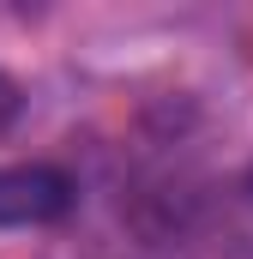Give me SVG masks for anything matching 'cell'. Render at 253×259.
I'll return each instance as SVG.
<instances>
[{"mask_svg": "<svg viewBox=\"0 0 253 259\" xmlns=\"http://www.w3.org/2000/svg\"><path fill=\"white\" fill-rule=\"evenodd\" d=\"M78 205L61 163H0V229H49Z\"/></svg>", "mask_w": 253, "mask_h": 259, "instance_id": "cell-1", "label": "cell"}, {"mask_svg": "<svg viewBox=\"0 0 253 259\" xmlns=\"http://www.w3.org/2000/svg\"><path fill=\"white\" fill-rule=\"evenodd\" d=\"M18 115H24V84H18L12 72H0V133L12 127Z\"/></svg>", "mask_w": 253, "mask_h": 259, "instance_id": "cell-2", "label": "cell"}, {"mask_svg": "<svg viewBox=\"0 0 253 259\" xmlns=\"http://www.w3.org/2000/svg\"><path fill=\"white\" fill-rule=\"evenodd\" d=\"M247 199H253V175H247Z\"/></svg>", "mask_w": 253, "mask_h": 259, "instance_id": "cell-3", "label": "cell"}]
</instances>
